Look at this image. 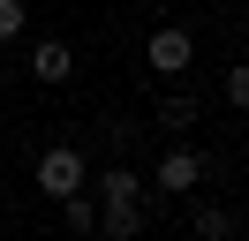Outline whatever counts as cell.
Here are the masks:
<instances>
[{
    "mask_svg": "<svg viewBox=\"0 0 249 241\" xmlns=\"http://www.w3.org/2000/svg\"><path fill=\"white\" fill-rule=\"evenodd\" d=\"M204 181H212V158L189 151V143H166V151H159V166H151V189H166V196H196Z\"/></svg>",
    "mask_w": 249,
    "mask_h": 241,
    "instance_id": "obj_1",
    "label": "cell"
},
{
    "mask_svg": "<svg viewBox=\"0 0 249 241\" xmlns=\"http://www.w3.org/2000/svg\"><path fill=\"white\" fill-rule=\"evenodd\" d=\"M83 181H91V166H83L76 143H46V151H38V189H46L53 204H61V196H76Z\"/></svg>",
    "mask_w": 249,
    "mask_h": 241,
    "instance_id": "obj_2",
    "label": "cell"
},
{
    "mask_svg": "<svg viewBox=\"0 0 249 241\" xmlns=\"http://www.w3.org/2000/svg\"><path fill=\"white\" fill-rule=\"evenodd\" d=\"M143 60H151V68L166 75V83H181V75L196 68V38H189L181 23H159L151 38H143Z\"/></svg>",
    "mask_w": 249,
    "mask_h": 241,
    "instance_id": "obj_3",
    "label": "cell"
},
{
    "mask_svg": "<svg viewBox=\"0 0 249 241\" xmlns=\"http://www.w3.org/2000/svg\"><path fill=\"white\" fill-rule=\"evenodd\" d=\"M189 234L196 241H242V211L219 204V196H196V204H189Z\"/></svg>",
    "mask_w": 249,
    "mask_h": 241,
    "instance_id": "obj_4",
    "label": "cell"
},
{
    "mask_svg": "<svg viewBox=\"0 0 249 241\" xmlns=\"http://www.w3.org/2000/svg\"><path fill=\"white\" fill-rule=\"evenodd\" d=\"M31 75L38 83H68V75H76V45L68 38H38L31 45Z\"/></svg>",
    "mask_w": 249,
    "mask_h": 241,
    "instance_id": "obj_5",
    "label": "cell"
},
{
    "mask_svg": "<svg viewBox=\"0 0 249 241\" xmlns=\"http://www.w3.org/2000/svg\"><path fill=\"white\" fill-rule=\"evenodd\" d=\"M83 189H91L98 204H113V196H136V204H143V196H151V181H143L136 166H121V158H106V173H98V181H83Z\"/></svg>",
    "mask_w": 249,
    "mask_h": 241,
    "instance_id": "obj_6",
    "label": "cell"
},
{
    "mask_svg": "<svg viewBox=\"0 0 249 241\" xmlns=\"http://www.w3.org/2000/svg\"><path fill=\"white\" fill-rule=\"evenodd\" d=\"M196 113H204V98L174 83V90H159V113H151V120H159L166 136H181V128H196Z\"/></svg>",
    "mask_w": 249,
    "mask_h": 241,
    "instance_id": "obj_7",
    "label": "cell"
},
{
    "mask_svg": "<svg viewBox=\"0 0 249 241\" xmlns=\"http://www.w3.org/2000/svg\"><path fill=\"white\" fill-rule=\"evenodd\" d=\"M98 234H106V241H136V234H143V204H136V196L98 204Z\"/></svg>",
    "mask_w": 249,
    "mask_h": 241,
    "instance_id": "obj_8",
    "label": "cell"
},
{
    "mask_svg": "<svg viewBox=\"0 0 249 241\" xmlns=\"http://www.w3.org/2000/svg\"><path fill=\"white\" fill-rule=\"evenodd\" d=\"M61 219H68V234H98V196H91V189L61 196Z\"/></svg>",
    "mask_w": 249,
    "mask_h": 241,
    "instance_id": "obj_9",
    "label": "cell"
},
{
    "mask_svg": "<svg viewBox=\"0 0 249 241\" xmlns=\"http://www.w3.org/2000/svg\"><path fill=\"white\" fill-rule=\"evenodd\" d=\"M219 90H227L234 113H249V60H227V83H219Z\"/></svg>",
    "mask_w": 249,
    "mask_h": 241,
    "instance_id": "obj_10",
    "label": "cell"
},
{
    "mask_svg": "<svg viewBox=\"0 0 249 241\" xmlns=\"http://www.w3.org/2000/svg\"><path fill=\"white\" fill-rule=\"evenodd\" d=\"M23 23H31V8H23V0H0V45H16Z\"/></svg>",
    "mask_w": 249,
    "mask_h": 241,
    "instance_id": "obj_11",
    "label": "cell"
},
{
    "mask_svg": "<svg viewBox=\"0 0 249 241\" xmlns=\"http://www.w3.org/2000/svg\"><path fill=\"white\" fill-rule=\"evenodd\" d=\"M136 143V120H106V151H128Z\"/></svg>",
    "mask_w": 249,
    "mask_h": 241,
    "instance_id": "obj_12",
    "label": "cell"
},
{
    "mask_svg": "<svg viewBox=\"0 0 249 241\" xmlns=\"http://www.w3.org/2000/svg\"><path fill=\"white\" fill-rule=\"evenodd\" d=\"M242 8H249V0H242Z\"/></svg>",
    "mask_w": 249,
    "mask_h": 241,
    "instance_id": "obj_13",
    "label": "cell"
},
{
    "mask_svg": "<svg viewBox=\"0 0 249 241\" xmlns=\"http://www.w3.org/2000/svg\"><path fill=\"white\" fill-rule=\"evenodd\" d=\"M242 241H249V234H242Z\"/></svg>",
    "mask_w": 249,
    "mask_h": 241,
    "instance_id": "obj_14",
    "label": "cell"
}]
</instances>
